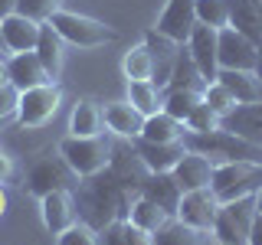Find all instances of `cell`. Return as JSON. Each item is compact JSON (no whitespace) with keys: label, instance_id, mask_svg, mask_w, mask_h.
Listing matches in <instances>:
<instances>
[{"label":"cell","instance_id":"74e56055","mask_svg":"<svg viewBox=\"0 0 262 245\" xmlns=\"http://www.w3.org/2000/svg\"><path fill=\"white\" fill-rule=\"evenodd\" d=\"M213 128H220V114L200 98V105H196L190 111V118H187V131H213Z\"/></svg>","mask_w":262,"mask_h":245},{"label":"cell","instance_id":"ac0fdd59","mask_svg":"<svg viewBox=\"0 0 262 245\" xmlns=\"http://www.w3.org/2000/svg\"><path fill=\"white\" fill-rule=\"evenodd\" d=\"M7 76H10V85L16 88V92H27V88H36V85L53 82L46 76L43 62L36 59V53H10L7 56Z\"/></svg>","mask_w":262,"mask_h":245},{"label":"cell","instance_id":"f546056e","mask_svg":"<svg viewBox=\"0 0 262 245\" xmlns=\"http://www.w3.org/2000/svg\"><path fill=\"white\" fill-rule=\"evenodd\" d=\"M105 128V118H102V105L92 102V98H82L72 108V118H69V131L76 137H92V134H102Z\"/></svg>","mask_w":262,"mask_h":245},{"label":"cell","instance_id":"9c48e42d","mask_svg":"<svg viewBox=\"0 0 262 245\" xmlns=\"http://www.w3.org/2000/svg\"><path fill=\"white\" fill-rule=\"evenodd\" d=\"M115 137V134H112ZM108 170L115 174L121 186H125L128 193H141V183L147 180L151 170L144 167V160L138 157L135 151V141H128V137H115L112 141V157H108Z\"/></svg>","mask_w":262,"mask_h":245},{"label":"cell","instance_id":"4fadbf2b","mask_svg":"<svg viewBox=\"0 0 262 245\" xmlns=\"http://www.w3.org/2000/svg\"><path fill=\"white\" fill-rule=\"evenodd\" d=\"M39 212H43V223L53 235H59L72 223H79V206H76L72 190H56V193L39 196Z\"/></svg>","mask_w":262,"mask_h":245},{"label":"cell","instance_id":"f907efd6","mask_svg":"<svg viewBox=\"0 0 262 245\" xmlns=\"http://www.w3.org/2000/svg\"><path fill=\"white\" fill-rule=\"evenodd\" d=\"M0 49H4V33H0Z\"/></svg>","mask_w":262,"mask_h":245},{"label":"cell","instance_id":"9a60e30c","mask_svg":"<svg viewBox=\"0 0 262 245\" xmlns=\"http://www.w3.org/2000/svg\"><path fill=\"white\" fill-rule=\"evenodd\" d=\"M39 27L43 23L30 20L23 13H10L0 20V33H4V49L7 53H33L39 39Z\"/></svg>","mask_w":262,"mask_h":245},{"label":"cell","instance_id":"e0dca14e","mask_svg":"<svg viewBox=\"0 0 262 245\" xmlns=\"http://www.w3.org/2000/svg\"><path fill=\"white\" fill-rule=\"evenodd\" d=\"M220 128L239 134L243 141L262 147V102H252V105H236L229 114L220 118Z\"/></svg>","mask_w":262,"mask_h":245},{"label":"cell","instance_id":"ba28073f","mask_svg":"<svg viewBox=\"0 0 262 245\" xmlns=\"http://www.w3.org/2000/svg\"><path fill=\"white\" fill-rule=\"evenodd\" d=\"M62 105V92L56 82H46V85L27 88L20 92V105H16V121L23 128H43Z\"/></svg>","mask_w":262,"mask_h":245},{"label":"cell","instance_id":"8fae6325","mask_svg":"<svg viewBox=\"0 0 262 245\" xmlns=\"http://www.w3.org/2000/svg\"><path fill=\"white\" fill-rule=\"evenodd\" d=\"M216 212H220V200L210 186L203 190H187L177 203V212L174 219L193 226V229H203V232H213V223H216Z\"/></svg>","mask_w":262,"mask_h":245},{"label":"cell","instance_id":"3957f363","mask_svg":"<svg viewBox=\"0 0 262 245\" xmlns=\"http://www.w3.org/2000/svg\"><path fill=\"white\" fill-rule=\"evenodd\" d=\"M46 23H53V30L59 33L66 43L79 46V49H98V46H108V43H118L121 39L115 27L95 20V16L72 13V10H56Z\"/></svg>","mask_w":262,"mask_h":245},{"label":"cell","instance_id":"7bdbcfd3","mask_svg":"<svg viewBox=\"0 0 262 245\" xmlns=\"http://www.w3.org/2000/svg\"><path fill=\"white\" fill-rule=\"evenodd\" d=\"M249 245H262V212L256 216V223H252V232H249Z\"/></svg>","mask_w":262,"mask_h":245},{"label":"cell","instance_id":"ab89813d","mask_svg":"<svg viewBox=\"0 0 262 245\" xmlns=\"http://www.w3.org/2000/svg\"><path fill=\"white\" fill-rule=\"evenodd\" d=\"M121 232H125V245H154V232L131 226L128 219H121Z\"/></svg>","mask_w":262,"mask_h":245},{"label":"cell","instance_id":"bcb514c9","mask_svg":"<svg viewBox=\"0 0 262 245\" xmlns=\"http://www.w3.org/2000/svg\"><path fill=\"white\" fill-rule=\"evenodd\" d=\"M7 212V190H4V183H0V216Z\"/></svg>","mask_w":262,"mask_h":245},{"label":"cell","instance_id":"f35d334b","mask_svg":"<svg viewBox=\"0 0 262 245\" xmlns=\"http://www.w3.org/2000/svg\"><path fill=\"white\" fill-rule=\"evenodd\" d=\"M16 105H20V92L13 85H4L0 88V121L16 118Z\"/></svg>","mask_w":262,"mask_h":245},{"label":"cell","instance_id":"7402d4cb","mask_svg":"<svg viewBox=\"0 0 262 245\" xmlns=\"http://www.w3.org/2000/svg\"><path fill=\"white\" fill-rule=\"evenodd\" d=\"M33 53H36V59L43 62L46 76L53 79V82L62 76V65H66V39L53 30V23H43V27H39V39H36V49H33Z\"/></svg>","mask_w":262,"mask_h":245},{"label":"cell","instance_id":"7dc6e473","mask_svg":"<svg viewBox=\"0 0 262 245\" xmlns=\"http://www.w3.org/2000/svg\"><path fill=\"white\" fill-rule=\"evenodd\" d=\"M256 76L262 79V39H259V56H256Z\"/></svg>","mask_w":262,"mask_h":245},{"label":"cell","instance_id":"cb8c5ba5","mask_svg":"<svg viewBox=\"0 0 262 245\" xmlns=\"http://www.w3.org/2000/svg\"><path fill=\"white\" fill-rule=\"evenodd\" d=\"M229 27L249 39H262V0H226Z\"/></svg>","mask_w":262,"mask_h":245},{"label":"cell","instance_id":"44dd1931","mask_svg":"<svg viewBox=\"0 0 262 245\" xmlns=\"http://www.w3.org/2000/svg\"><path fill=\"white\" fill-rule=\"evenodd\" d=\"M174 180H177V186L180 190H203V186H210V180H213V163L203 157V154H196V151H187L184 157H180L174 163Z\"/></svg>","mask_w":262,"mask_h":245},{"label":"cell","instance_id":"5bb4252c","mask_svg":"<svg viewBox=\"0 0 262 245\" xmlns=\"http://www.w3.org/2000/svg\"><path fill=\"white\" fill-rule=\"evenodd\" d=\"M144 46L151 49V62H154V85L158 88H167L170 82V72H174V62H177V53H180V43H174L170 36H164L158 30H147L144 33Z\"/></svg>","mask_w":262,"mask_h":245},{"label":"cell","instance_id":"30bf717a","mask_svg":"<svg viewBox=\"0 0 262 245\" xmlns=\"http://www.w3.org/2000/svg\"><path fill=\"white\" fill-rule=\"evenodd\" d=\"M259 43L249 36H243L239 30L223 27L216 33V62L220 69H256Z\"/></svg>","mask_w":262,"mask_h":245},{"label":"cell","instance_id":"7c38bea8","mask_svg":"<svg viewBox=\"0 0 262 245\" xmlns=\"http://www.w3.org/2000/svg\"><path fill=\"white\" fill-rule=\"evenodd\" d=\"M193 27H196V0H167V7L158 13V23H154V30L170 36L180 46L190 39Z\"/></svg>","mask_w":262,"mask_h":245},{"label":"cell","instance_id":"603a6c76","mask_svg":"<svg viewBox=\"0 0 262 245\" xmlns=\"http://www.w3.org/2000/svg\"><path fill=\"white\" fill-rule=\"evenodd\" d=\"M135 151H138V157L144 160V167L151 170V174H167V170H174V163L187 154V147H184V141H177V144H151V141L135 137Z\"/></svg>","mask_w":262,"mask_h":245},{"label":"cell","instance_id":"484cf974","mask_svg":"<svg viewBox=\"0 0 262 245\" xmlns=\"http://www.w3.org/2000/svg\"><path fill=\"white\" fill-rule=\"evenodd\" d=\"M141 196H147V200H154L164 212H170L174 216L177 212V203H180V196H184V190L177 186V180L174 174H147V180L141 183Z\"/></svg>","mask_w":262,"mask_h":245},{"label":"cell","instance_id":"f1b7e54d","mask_svg":"<svg viewBox=\"0 0 262 245\" xmlns=\"http://www.w3.org/2000/svg\"><path fill=\"white\" fill-rule=\"evenodd\" d=\"M167 88H190V92H200V95H203V88H207V79H203V72L196 69L187 43L180 46V53H177V62H174V72H170ZM167 88H164V92H167Z\"/></svg>","mask_w":262,"mask_h":245},{"label":"cell","instance_id":"60d3db41","mask_svg":"<svg viewBox=\"0 0 262 245\" xmlns=\"http://www.w3.org/2000/svg\"><path fill=\"white\" fill-rule=\"evenodd\" d=\"M98 245H125V232H121V219L112 226H105L98 232Z\"/></svg>","mask_w":262,"mask_h":245},{"label":"cell","instance_id":"52a82bcc","mask_svg":"<svg viewBox=\"0 0 262 245\" xmlns=\"http://www.w3.org/2000/svg\"><path fill=\"white\" fill-rule=\"evenodd\" d=\"M79 174L66 163V157H39L27 174V190L33 196H46L56 190H76Z\"/></svg>","mask_w":262,"mask_h":245},{"label":"cell","instance_id":"e575fe53","mask_svg":"<svg viewBox=\"0 0 262 245\" xmlns=\"http://www.w3.org/2000/svg\"><path fill=\"white\" fill-rule=\"evenodd\" d=\"M56 245H98V229H92L89 223H72L66 232L56 235Z\"/></svg>","mask_w":262,"mask_h":245},{"label":"cell","instance_id":"b9f144b4","mask_svg":"<svg viewBox=\"0 0 262 245\" xmlns=\"http://www.w3.org/2000/svg\"><path fill=\"white\" fill-rule=\"evenodd\" d=\"M10 177H13V160L7 157L4 151H0V183H7Z\"/></svg>","mask_w":262,"mask_h":245},{"label":"cell","instance_id":"ee69618b","mask_svg":"<svg viewBox=\"0 0 262 245\" xmlns=\"http://www.w3.org/2000/svg\"><path fill=\"white\" fill-rule=\"evenodd\" d=\"M16 4H20V0H0V20L10 16V13H16Z\"/></svg>","mask_w":262,"mask_h":245},{"label":"cell","instance_id":"4316f807","mask_svg":"<svg viewBox=\"0 0 262 245\" xmlns=\"http://www.w3.org/2000/svg\"><path fill=\"white\" fill-rule=\"evenodd\" d=\"M187 134V125L177 118H170L167 111H158L151 114V118H144V128H141V141H151V144H177L184 141Z\"/></svg>","mask_w":262,"mask_h":245},{"label":"cell","instance_id":"4dcf8cb0","mask_svg":"<svg viewBox=\"0 0 262 245\" xmlns=\"http://www.w3.org/2000/svg\"><path fill=\"white\" fill-rule=\"evenodd\" d=\"M128 102L144 118H151V114H158L164 108V88H158L154 82H128Z\"/></svg>","mask_w":262,"mask_h":245},{"label":"cell","instance_id":"2e32d148","mask_svg":"<svg viewBox=\"0 0 262 245\" xmlns=\"http://www.w3.org/2000/svg\"><path fill=\"white\" fill-rule=\"evenodd\" d=\"M216 33L220 30L196 23L193 33H190V39H187V49H190L196 69L203 72L207 82H216V72H220V62H216Z\"/></svg>","mask_w":262,"mask_h":245},{"label":"cell","instance_id":"d6a6232c","mask_svg":"<svg viewBox=\"0 0 262 245\" xmlns=\"http://www.w3.org/2000/svg\"><path fill=\"white\" fill-rule=\"evenodd\" d=\"M200 92H190V88H167L164 92V108L161 111H167L170 118H177V121H184L187 125V118H190V111L200 105Z\"/></svg>","mask_w":262,"mask_h":245},{"label":"cell","instance_id":"836d02e7","mask_svg":"<svg viewBox=\"0 0 262 245\" xmlns=\"http://www.w3.org/2000/svg\"><path fill=\"white\" fill-rule=\"evenodd\" d=\"M196 23H203V27H213V30L229 27L226 0H196Z\"/></svg>","mask_w":262,"mask_h":245},{"label":"cell","instance_id":"7a4b0ae2","mask_svg":"<svg viewBox=\"0 0 262 245\" xmlns=\"http://www.w3.org/2000/svg\"><path fill=\"white\" fill-rule=\"evenodd\" d=\"M187 151L203 154L213 167L216 163H233V160H262V147L243 141L239 134L226 128H213V131H187L184 134Z\"/></svg>","mask_w":262,"mask_h":245},{"label":"cell","instance_id":"ffe728a7","mask_svg":"<svg viewBox=\"0 0 262 245\" xmlns=\"http://www.w3.org/2000/svg\"><path fill=\"white\" fill-rule=\"evenodd\" d=\"M216 82L236 98V105L262 102V79L256 76V69H220Z\"/></svg>","mask_w":262,"mask_h":245},{"label":"cell","instance_id":"d590c367","mask_svg":"<svg viewBox=\"0 0 262 245\" xmlns=\"http://www.w3.org/2000/svg\"><path fill=\"white\" fill-rule=\"evenodd\" d=\"M56 10H62V0H20V4H16V13L30 16V20H36V23H46Z\"/></svg>","mask_w":262,"mask_h":245},{"label":"cell","instance_id":"1f68e13d","mask_svg":"<svg viewBox=\"0 0 262 245\" xmlns=\"http://www.w3.org/2000/svg\"><path fill=\"white\" fill-rule=\"evenodd\" d=\"M121 72H125L128 82H151L154 79L151 49L144 46V39L138 46H131V53H125V59H121Z\"/></svg>","mask_w":262,"mask_h":245},{"label":"cell","instance_id":"83f0119b","mask_svg":"<svg viewBox=\"0 0 262 245\" xmlns=\"http://www.w3.org/2000/svg\"><path fill=\"white\" fill-rule=\"evenodd\" d=\"M167 219H174V216H170V212H164L154 200H147V196H141V193L131 196V206H128V223L131 226L144 229V232H158Z\"/></svg>","mask_w":262,"mask_h":245},{"label":"cell","instance_id":"8d00e7d4","mask_svg":"<svg viewBox=\"0 0 262 245\" xmlns=\"http://www.w3.org/2000/svg\"><path fill=\"white\" fill-rule=\"evenodd\" d=\"M203 102L210 105L213 111L220 114V118H223V114H229L236 108V98L226 92L223 85H220V82H207V88H203Z\"/></svg>","mask_w":262,"mask_h":245},{"label":"cell","instance_id":"8992f818","mask_svg":"<svg viewBox=\"0 0 262 245\" xmlns=\"http://www.w3.org/2000/svg\"><path fill=\"white\" fill-rule=\"evenodd\" d=\"M112 134H92V137H62L59 141V154L66 157V163H69L72 170H76L79 177H92L98 174V170L108 167V157H112Z\"/></svg>","mask_w":262,"mask_h":245},{"label":"cell","instance_id":"c3c4849f","mask_svg":"<svg viewBox=\"0 0 262 245\" xmlns=\"http://www.w3.org/2000/svg\"><path fill=\"white\" fill-rule=\"evenodd\" d=\"M256 203H259V212H262V190L256 193Z\"/></svg>","mask_w":262,"mask_h":245},{"label":"cell","instance_id":"277c9868","mask_svg":"<svg viewBox=\"0 0 262 245\" xmlns=\"http://www.w3.org/2000/svg\"><path fill=\"white\" fill-rule=\"evenodd\" d=\"M210 190L216 193L220 203L252 196L262 190V160H233V163H216L213 167Z\"/></svg>","mask_w":262,"mask_h":245},{"label":"cell","instance_id":"6da1fadb","mask_svg":"<svg viewBox=\"0 0 262 245\" xmlns=\"http://www.w3.org/2000/svg\"><path fill=\"white\" fill-rule=\"evenodd\" d=\"M72 196H76V206H79V219L102 232L105 226L118 223V219H128V206H131L135 193H128L115 180L112 170L105 167L92 177H79Z\"/></svg>","mask_w":262,"mask_h":245},{"label":"cell","instance_id":"d6986e66","mask_svg":"<svg viewBox=\"0 0 262 245\" xmlns=\"http://www.w3.org/2000/svg\"><path fill=\"white\" fill-rule=\"evenodd\" d=\"M102 118H105L108 134L128 137V141H135V137L141 134V128H144V114L138 111L131 102H108V105H102Z\"/></svg>","mask_w":262,"mask_h":245},{"label":"cell","instance_id":"d4e9b609","mask_svg":"<svg viewBox=\"0 0 262 245\" xmlns=\"http://www.w3.org/2000/svg\"><path fill=\"white\" fill-rule=\"evenodd\" d=\"M154 245H220L213 232L193 229L180 219H167L158 232H154Z\"/></svg>","mask_w":262,"mask_h":245},{"label":"cell","instance_id":"f6af8a7d","mask_svg":"<svg viewBox=\"0 0 262 245\" xmlns=\"http://www.w3.org/2000/svg\"><path fill=\"white\" fill-rule=\"evenodd\" d=\"M4 85H10V76H7V59L0 56V88Z\"/></svg>","mask_w":262,"mask_h":245},{"label":"cell","instance_id":"681fc988","mask_svg":"<svg viewBox=\"0 0 262 245\" xmlns=\"http://www.w3.org/2000/svg\"><path fill=\"white\" fill-rule=\"evenodd\" d=\"M0 56H4V59H7V56H10V53H7V49H0Z\"/></svg>","mask_w":262,"mask_h":245},{"label":"cell","instance_id":"816d5d0a","mask_svg":"<svg viewBox=\"0 0 262 245\" xmlns=\"http://www.w3.org/2000/svg\"><path fill=\"white\" fill-rule=\"evenodd\" d=\"M0 125H7V121H0Z\"/></svg>","mask_w":262,"mask_h":245},{"label":"cell","instance_id":"5b68a950","mask_svg":"<svg viewBox=\"0 0 262 245\" xmlns=\"http://www.w3.org/2000/svg\"><path fill=\"white\" fill-rule=\"evenodd\" d=\"M256 216H259L256 193L239 196V200H229V203H220L216 223H213L216 242L220 245H249V232H252Z\"/></svg>","mask_w":262,"mask_h":245}]
</instances>
